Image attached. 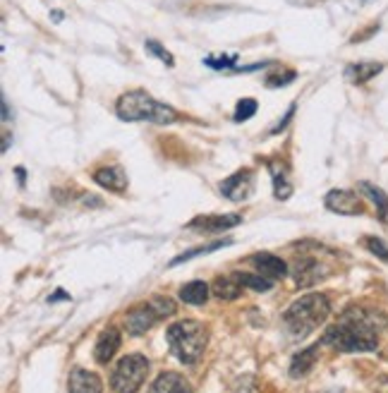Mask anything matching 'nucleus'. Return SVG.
<instances>
[{"label":"nucleus","mask_w":388,"mask_h":393,"mask_svg":"<svg viewBox=\"0 0 388 393\" xmlns=\"http://www.w3.org/2000/svg\"><path fill=\"white\" fill-rule=\"evenodd\" d=\"M384 326V312L352 307L326 331L324 343L343 352H369L379 345V334Z\"/></svg>","instance_id":"1"},{"label":"nucleus","mask_w":388,"mask_h":393,"mask_svg":"<svg viewBox=\"0 0 388 393\" xmlns=\"http://www.w3.org/2000/svg\"><path fill=\"white\" fill-rule=\"evenodd\" d=\"M115 113H118L120 120H127V123H142V120H149V123H159V125H168V123H178L180 115L175 108L161 103L154 97H149L142 89H134V92H127L118 99V105H115Z\"/></svg>","instance_id":"2"},{"label":"nucleus","mask_w":388,"mask_h":393,"mask_svg":"<svg viewBox=\"0 0 388 393\" xmlns=\"http://www.w3.org/2000/svg\"><path fill=\"white\" fill-rule=\"evenodd\" d=\"M165 341H168L170 345V352H173L183 365H194V362L204 355L209 334H206V326L201 324V321L183 319L165 331Z\"/></svg>","instance_id":"3"},{"label":"nucleus","mask_w":388,"mask_h":393,"mask_svg":"<svg viewBox=\"0 0 388 393\" xmlns=\"http://www.w3.org/2000/svg\"><path fill=\"white\" fill-rule=\"evenodd\" d=\"M331 312V305L321 293H307L300 300H295L285 312L283 321L292 331V336H307L314 329H319Z\"/></svg>","instance_id":"4"},{"label":"nucleus","mask_w":388,"mask_h":393,"mask_svg":"<svg viewBox=\"0 0 388 393\" xmlns=\"http://www.w3.org/2000/svg\"><path fill=\"white\" fill-rule=\"evenodd\" d=\"M149 374V360L144 355H127L115 365L110 384L115 393H137Z\"/></svg>","instance_id":"5"},{"label":"nucleus","mask_w":388,"mask_h":393,"mask_svg":"<svg viewBox=\"0 0 388 393\" xmlns=\"http://www.w3.org/2000/svg\"><path fill=\"white\" fill-rule=\"evenodd\" d=\"M173 312H175L173 300H168V297H154V300L146 302V305H139L134 307V310H130L127 316H125V324H127V331L132 336H142L156 321L163 319V316H170Z\"/></svg>","instance_id":"6"},{"label":"nucleus","mask_w":388,"mask_h":393,"mask_svg":"<svg viewBox=\"0 0 388 393\" xmlns=\"http://www.w3.org/2000/svg\"><path fill=\"white\" fill-rule=\"evenodd\" d=\"M326 209L340 216H362L365 214V201L350 190H331L326 194Z\"/></svg>","instance_id":"7"},{"label":"nucleus","mask_w":388,"mask_h":393,"mask_svg":"<svg viewBox=\"0 0 388 393\" xmlns=\"http://www.w3.org/2000/svg\"><path fill=\"white\" fill-rule=\"evenodd\" d=\"M252 190V170H238L235 175H230L228 180L221 183V192L233 201H243Z\"/></svg>","instance_id":"8"},{"label":"nucleus","mask_w":388,"mask_h":393,"mask_svg":"<svg viewBox=\"0 0 388 393\" xmlns=\"http://www.w3.org/2000/svg\"><path fill=\"white\" fill-rule=\"evenodd\" d=\"M243 221V216L238 214H225V216H199L194 219L187 228H194V230H204V233H221L225 228H233Z\"/></svg>","instance_id":"9"},{"label":"nucleus","mask_w":388,"mask_h":393,"mask_svg":"<svg viewBox=\"0 0 388 393\" xmlns=\"http://www.w3.org/2000/svg\"><path fill=\"white\" fill-rule=\"evenodd\" d=\"M70 393H101L103 391V384L94 372H87L82 367L70 372V379H68Z\"/></svg>","instance_id":"10"},{"label":"nucleus","mask_w":388,"mask_h":393,"mask_svg":"<svg viewBox=\"0 0 388 393\" xmlns=\"http://www.w3.org/2000/svg\"><path fill=\"white\" fill-rule=\"evenodd\" d=\"M149 393H194V389L185 376L175 374V372H165L151 384Z\"/></svg>","instance_id":"11"},{"label":"nucleus","mask_w":388,"mask_h":393,"mask_svg":"<svg viewBox=\"0 0 388 393\" xmlns=\"http://www.w3.org/2000/svg\"><path fill=\"white\" fill-rule=\"evenodd\" d=\"M118 350H120V331L115 329V326H110V329H105L103 334L99 336L96 352H94V355H96V360L101 365H108Z\"/></svg>","instance_id":"12"},{"label":"nucleus","mask_w":388,"mask_h":393,"mask_svg":"<svg viewBox=\"0 0 388 393\" xmlns=\"http://www.w3.org/2000/svg\"><path fill=\"white\" fill-rule=\"evenodd\" d=\"M252 264L259 269L261 276H266V279L276 281V279H283L285 274H288V266H285L283 259H278V256L274 254H254L252 256Z\"/></svg>","instance_id":"13"},{"label":"nucleus","mask_w":388,"mask_h":393,"mask_svg":"<svg viewBox=\"0 0 388 393\" xmlns=\"http://www.w3.org/2000/svg\"><path fill=\"white\" fill-rule=\"evenodd\" d=\"M94 180H96L101 188L108 190V192H125V190H127V178H125L123 168H118V165L99 168L96 173H94Z\"/></svg>","instance_id":"14"},{"label":"nucleus","mask_w":388,"mask_h":393,"mask_svg":"<svg viewBox=\"0 0 388 393\" xmlns=\"http://www.w3.org/2000/svg\"><path fill=\"white\" fill-rule=\"evenodd\" d=\"M243 279H240V274H225V276H218V279L214 281V285H211V290H214V295L218 297V300H235V297H240L243 293Z\"/></svg>","instance_id":"15"},{"label":"nucleus","mask_w":388,"mask_h":393,"mask_svg":"<svg viewBox=\"0 0 388 393\" xmlns=\"http://www.w3.org/2000/svg\"><path fill=\"white\" fill-rule=\"evenodd\" d=\"M292 274H295V283L300 285V288H309L312 283H316V281L321 279L319 264H316L314 259H309V256L297 259L295 266H292Z\"/></svg>","instance_id":"16"},{"label":"nucleus","mask_w":388,"mask_h":393,"mask_svg":"<svg viewBox=\"0 0 388 393\" xmlns=\"http://www.w3.org/2000/svg\"><path fill=\"white\" fill-rule=\"evenodd\" d=\"M384 70V65L381 63H352V65H347L345 68V77L350 79L352 84H365V82H369L371 77H376V74Z\"/></svg>","instance_id":"17"},{"label":"nucleus","mask_w":388,"mask_h":393,"mask_svg":"<svg viewBox=\"0 0 388 393\" xmlns=\"http://www.w3.org/2000/svg\"><path fill=\"white\" fill-rule=\"evenodd\" d=\"M360 190H362V194H365L367 199L376 206V211H379V219L388 221V194L384 192V190L376 188V185H371V183H360Z\"/></svg>","instance_id":"18"},{"label":"nucleus","mask_w":388,"mask_h":393,"mask_svg":"<svg viewBox=\"0 0 388 393\" xmlns=\"http://www.w3.org/2000/svg\"><path fill=\"white\" fill-rule=\"evenodd\" d=\"M206 297H209V285L201 283V281H192L180 290V300L187 302V305H204Z\"/></svg>","instance_id":"19"},{"label":"nucleus","mask_w":388,"mask_h":393,"mask_svg":"<svg viewBox=\"0 0 388 393\" xmlns=\"http://www.w3.org/2000/svg\"><path fill=\"white\" fill-rule=\"evenodd\" d=\"M316 350L319 347H307V350H302L300 355L292 360V365H290V376H305L307 372L314 367V362H316Z\"/></svg>","instance_id":"20"},{"label":"nucleus","mask_w":388,"mask_h":393,"mask_svg":"<svg viewBox=\"0 0 388 393\" xmlns=\"http://www.w3.org/2000/svg\"><path fill=\"white\" fill-rule=\"evenodd\" d=\"M240 279H243V285L245 288H252L256 290V293H266V290H271V285H274V281L266 279V276L261 274H240Z\"/></svg>","instance_id":"21"},{"label":"nucleus","mask_w":388,"mask_h":393,"mask_svg":"<svg viewBox=\"0 0 388 393\" xmlns=\"http://www.w3.org/2000/svg\"><path fill=\"white\" fill-rule=\"evenodd\" d=\"M271 173H274V190H276V196L278 199H288L290 192H292V188H290V183L285 180V173L283 170H278V165H271Z\"/></svg>","instance_id":"22"},{"label":"nucleus","mask_w":388,"mask_h":393,"mask_svg":"<svg viewBox=\"0 0 388 393\" xmlns=\"http://www.w3.org/2000/svg\"><path fill=\"white\" fill-rule=\"evenodd\" d=\"M225 245H230V240H221V243H214V245H206V247H194V250H190V252H185V254L175 256V259H173V261H170V266H178V264H183V261L192 259V256H196V254H201V252H214V250H221V247H225Z\"/></svg>","instance_id":"23"},{"label":"nucleus","mask_w":388,"mask_h":393,"mask_svg":"<svg viewBox=\"0 0 388 393\" xmlns=\"http://www.w3.org/2000/svg\"><path fill=\"white\" fill-rule=\"evenodd\" d=\"M254 113H256V101L254 99H243V101H238V105H235V120H238V123L249 120Z\"/></svg>","instance_id":"24"},{"label":"nucleus","mask_w":388,"mask_h":393,"mask_svg":"<svg viewBox=\"0 0 388 393\" xmlns=\"http://www.w3.org/2000/svg\"><path fill=\"white\" fill-rule=\"evenodd\" d=\"M146 50H149L151 55H156L159 60H163V63L168 65V68H173V65H175L173 53H170V50H165L159 41H154V39H149V41H146Z\"/></svg>","instance_id":"25"},{"label":"nucleus","mask_w":388,"mask_h":393,"mask_svg":"<svg viewBox=\"0 0 388 393\" xmlns=\"http://www.w3.org/2000/svg\"><path fill=\"white\" fill-rule=\"evenodd\" d=\"M235 60H238V55H209L204 60V65H209L214 70H228L235 68Z\"/></svg>","instance_id":"26"},{"label":"nucleus","mask_w":388,"mask_h":393,"mask_svg":"<svg viewBox=\"0 0 388 393\" xmlns=\"http://www.w3.org/2000/svg\"><path fill=\"white\" fill-rule=\"evenodd\" d=\"M367 250L371 252V254H376L379 259H384L388 261V245L384 243V240H379V238H367Z\"/></svg>","instance_id":"27"},{"label":"nucleus","mask_w":388,"mask_h":393,"mask_svg":"<svg viewBox=\"0 0 388 393\" xmlns=\"http://www.w3.org/2000/svg\"><path fill=\"white\" fill-rule=\"evenodd\" d=\"M292 79H295V72L292 70H285V72H278V74H271V77H266V87H285V84H290Z\"/></svg>","instance_id":"28"},{"label":"nucleus","mask_w":388,"mask_h":393,"mask_svg":"<svg viewBox=\"0 0 388 393\" xmlns=\"http://www.w3.org/2000/svg\"><path fill=\"white\" fill-rule=\"evenodd\" d=\"M292 115H295V105H290V108H288V113H285L283 118H280V123L276 125L274 130H271V134H278L280 130H285V128H288V123H290V118H292Z\"/></svg>","instance_id":"29"},{"label":"nucleus","mask_w":388,"mask_h":393,"mask_svg":"<svg viewBox=\"0 0 388 393\" xmlns=\"http://www.w3.org/2000/svg\"><path fill=\"white\" fill-rule=\"evenodd\" d=\"M3 120L5 123H10V108H8V101L3 99Z\"/></svg>","instance_id":"30"},{"label":"nucleus","mask_w":388,"mask_h":393,"mask_svg":"<svg viewBox=\"0 0 388 393\" xmlns=\"http://www.w3.org/2000/svg\"><path fill=\"white\" fill-rule=\"evenodd\" d=\"M50 17H53L55 22H60V19H63V12H58V10H55V12H50Z\"/></svg>","instance_id":"31"},{"label":"nucleus","mask_w":388,"mask_h":393,"mask_svg":"<svg viewBox=\"0 0 388 393\" xmlns=\"http://www.w3.org/2000/svg\"><path fill=\"white\" fill-rule=\"evenodd\" d=\"M5 142H3V151H8V147H10V139H12V137H10V134H5Z\"/></svg>","instance_id":"32"}]
</instances>
